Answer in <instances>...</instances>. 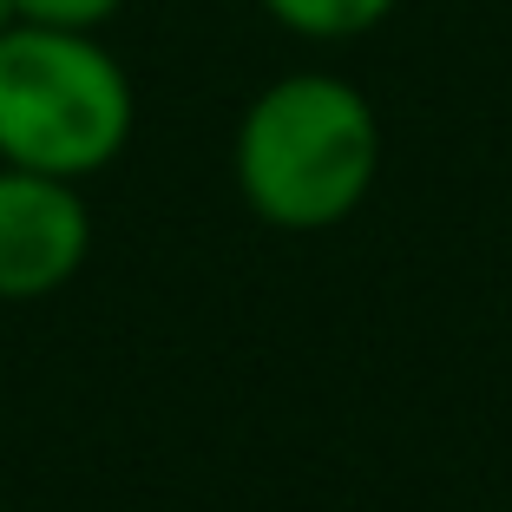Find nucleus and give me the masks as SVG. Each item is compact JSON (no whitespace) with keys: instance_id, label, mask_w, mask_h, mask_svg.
I'll use <instances>...</instances> for the list:
<instances>
[{"instance_id":"f257e3e1","label":"nucleus","mask_w":512,"mask_h":512,"mask_svg":"<svg viewBox=\"0 0 512 512\" xmlns=\"http://www.w3.org/2000/svg\"><path fill=\"white\" fill-rule=\"evenodd\" d=\"M243 211L270 230H335L381 178V112L355 79L302 66L256 92L230 138Z\"/></svg>"},{"instance_id":"f03ea898","label":"nucleus","mask_w":512,"mask_h":512,"mask_svg":"<svg viewBox=\"0 0 512 512\" xmlns=\"http://www.w3.org/2000/svg\"><path fill=\"white\" fill-rule=\"evenodd\" d=\"M138 125V86L99 33L73 27H0V165L99 178L119 165Z\"/></svg>"},{"instance_id":"7ed1b4c3","label":"nucleus","mask_w":512,"mask_h":512,"mask_svg":"<svg viewBox=\"0 0 512 512\" xmlns=\"http://www.w3.org/2000/svg\"><path fill=\"white\" fill-rule=\"evenodd\" d=\"M92 256V204L73 178L0 165V302L60 296Z\"/></svg>"},{"instance_id":"20e7f679","label":"nucleus","mask_w":512,"mask_h":512,"mask_svg":"<svg viewBox=\"0 0 512 512\" xmlns=\"http://www.w3.org/2000/svg\"><path fill=\"white\" fill-rule=\"evenodd\" d=\"M256 7H263L283 33H296V40L335 46V40H362V33H375L381 20H394L401 0H256Z\"/></svg>"},{"instance_id":"39448f33","label":"nucleus","mask_w":512,"mask_h":512,"mask_svg":"<svg viewBox=\"0 0 512 512\" xmlns=\"http://www.w3.org/2000/svg\"><path fill=\"white\" fill-rule=\"evenodd\" d=\"M132 0H14V20L33 27H73V33H106Z\"/></svg>"},{"instance_id":"423d86ee","label":"nucleus","mask_w":512,"mask_h":512,"mask_svg":"<svg viewBox=\"0 0 512 512\" xmlns=\"http://www.w3.org/2000/svg\"><path fill=\"white\" fill-rule=\"evenodd\" d=\"M7 20H14V0H0V27H7Z\"/></svg>"},{"instance_id":"0eeeda50","label":"nucleus","mask_w":512,"mask_h":512,"mask_svg":"<svg viewBox=\"0 0 512 512\" xmlns=\"http://www.w3.org/2000/svg\"><path fill=\"white\" fill-rule=\"evenodd\" d=\"M493 512H512V506H493Z\"/></svg>"}]
</instances>
